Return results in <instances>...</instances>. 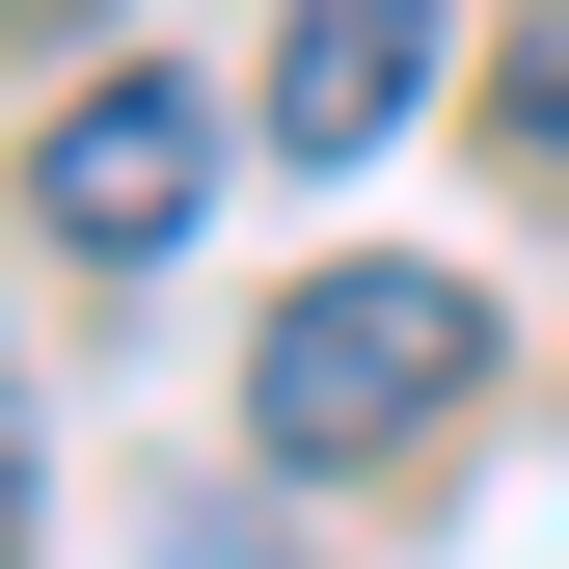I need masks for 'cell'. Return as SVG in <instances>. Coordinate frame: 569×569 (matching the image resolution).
<instances>
[{"label":"cell","mask_w":569,"mask_h":569,"mask_svg":"<svg viewBox=\"0 0 569 569\" xmlns=\"http://www.w3.org/2000/svg\"><path fill=\"white\" fill-rule=\"evenodd\" d=\"M190 190H218V109H190L163 54H136V82H82V109L28 136V218L82 244V271H163V244H190Z\"/></svg>","instance_id":"7a4b0ae2"},{"label":"cell","mask_w":569,"mask_h":569,"mask_svg":"<svg viewBox=\"0 0 569 569\" xmlns=\"http://www.w3.org/2000/svg\"><path fill=\"white\" fill-rule=\"evenodd\" d=\"M435 407H488V299L461 271H299V299L244 326V435L299 488H352L380 435H435Z\"/></svg>","instance_id":"6da1fadb"},{"label":"cell","mask_w":569,"mask_h":569,"mask_svg":"<svg viewBox=\"0 0 569 569\" xmlns=\"http://www.w3.org/2000/svg\"><path fill=\"white\" fill-rule=\"evenodd\" d=\"M488 136H516V163L569 190V0H542V28H516V82H488Z\"/></svg>","instance_id":"277c9868"},{"label":"cell","mask_w":569,"mask_h":569,"mask_svg":"<svg viewBox=\"0 0 569 569\" xmlns=\"http://www.w3.org/2000/svg\"><path fill=\"white\" fill-rule=\"evenodd\" d=\"M435 109V0H299V28H271V163H380V136Z\"/></svg>","instance_id":"3957f363"}]
</instances>
